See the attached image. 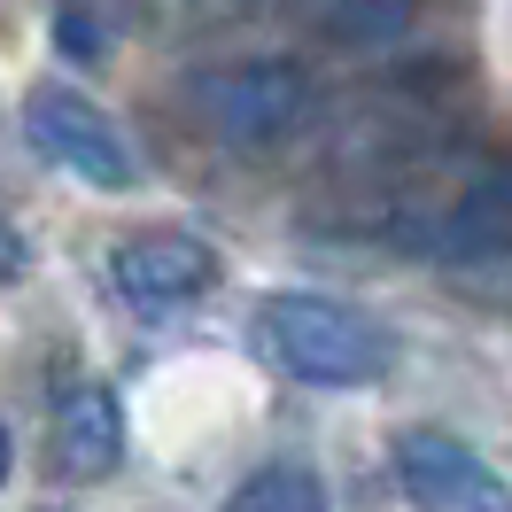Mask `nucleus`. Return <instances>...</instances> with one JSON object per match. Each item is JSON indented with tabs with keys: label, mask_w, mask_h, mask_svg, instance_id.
Listing matches in <instances>:
<instances>
[{
	"label": "nucleus",
	"mask_w": 512,
	"mask_h": 512,
	"mask_svg": "<svg viewBox=\"0 0 512 512\" xmlns=\"http://www.w3.org/2000/svg\"><path fill=\"white\" fill-rule=\"evenodd\" d=\"M117 466H125V412L101 381H78L47 412V474L86 489V481H109Z\"/></svg>",
	"instance_id": "6"
},
{
	"label": "nucleus",
	"mask_w": 512,
	"mask_h": 512,
	"mask_svg": "<svg viewBox=\"0 0 512 512\" xmlns=\"http://www.w3.org/2000/svg\"><path fill=\"white\" fill-rule=\"evenodd\" d=\"M396 481L419 512H512V481L435 427H412L396 443Z\"/></svg>",
	"instance_id": "4"
},
{
	"label": "nucleus",
	"mask_w": 512,
	"mask_h": 512,
	"mask_svg": "<svg viewBox=\"0 0 512 512\" xmlns=\"http://www.w3.org/2000/svg\"><path fill=\"white\" fill-rule=\"evenodd\" d=\"M264 342L311 388H373L396 365V342H388L381 319H365V311L334 303V295H303V288L264 303Z\"/></svg>",
	"instance_id": "1"
},
{
	"label": "nucleus",
	"mask_w": 512,
	"mask_h": 512,
	"mask_svg": "<svg viewBox=\"0 0 512 512\" xmlns=\"http://www.w3.org/2000/svg\"><path fill=\"white\" fill-rule=\"evenodd\" d=\"M225 512H334V505H326L319 474H303V466H256L225 497Z\"/></svg>",
	"instance_id": "7"
},
{
	"label": "nucleus",
	"mask_w": 512,
	"mask_h": 512,
	"mask_svg": "<svg viewBox=\"0 0 512 512\" xmlns=\"http://www.w3.org/2000/svg\"><path fill=\"white\" fill-rule=\"evenodd\" d=\"M194 117H202L210 140L264 156V148H280L288 132H303V117H311V78L295 63H218V70L194 78Z\"/></svg>",
	"instance_id": "2"
},
{
	"label": "nucleus",
	"mask_w": 512,
	"mask_h": 512,
	"mask_svg": "<svg viewBox=\"0 0 512 512\" xmlns=\"http://www.w3.org/2000/svg\"><path fill=\"white\" fill-rule=\"evenodd\" d=\"M109 272H117L125 303H140V311H187L218 288V249L194 233H140L109 256Z\"/></svg>",
	"instance_id": "5"
},
{
	"label": "nucleus",
	"mask_w": 512,
	"mask_h": 512,
	"mask_svg": "<svg viewBox=\"0 0 512 512\" xmlns=\"http://www.w3.org/2000/svg\"><path fill=\"white\" fill-rule=\"evenodd\" d=\"M24 132H32L39 156L63 163L70 179H86V187H132L140 179L117 117L101 101H86L78 86H32L24 94Z\"/></svg>",
	"instance_id": "3"
}]
</instances>
